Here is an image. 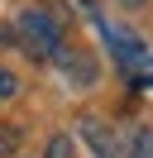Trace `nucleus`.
Masks as SVG:
<instances>
[{"label":"nucleus","instance_id":"nucleus-1","mask_svg":"<svg viewBox=\"0 0 153 158\" xmlns=\"http://www.w3.org/2000/svg\"><path fill=\"white\" fill-rule=\"evenodd\" d=\"M14 39L24 43L34 58H57V43H62V19L53 10H24L14 24Z\"/></svg>","mask_w":153,"mask_h":158},{"label":"nucleus","instance_id":"nucleus-2","mask_svg":"<svg viewBox=\"0 0 153 158\" xmlns=\"http://www.w3.org/2000/svg\"><path fill=\"white\" fill-rule=\"evenodd\" d=\"M81 139L91 144V153H96V158H124V148L115 144V134L101 125V120H81Z\"/></svg>","mask_w":153,"mask_h":158},{"label":"nucleus","instance_id":"nucleus-3","mask_svg":"<svg viewBox=\"0 0 153 158\" xmlns=\"http://www.w3.org/2000/svg\"><path fill=\"white\" fill-rule=\"evenodd\" d=\"M19 139H24V129H19V125H0V158H14Z\"/></svg>","mask_w":153,"mask_h":158},{"label":"nucleus","instance_id":"nucleus-4","mask_svg":"<svg viewBox=\"0 0 153 158\" xmlns=\"http://www.w3.org/2000/svg\"><path fill=\"white\" fill-rule=\"evenodd\" d=\"M43 158H72V139H67V134H53L48 148H43Z\"/></svg>","mask_w":153,"mask_h":158},{"label":"nucleus","instance_id":"nucleus-5","mask_svg":"<svg viewBox=\"0 0 153 158\" xmlns=\"http://www.w3.org/2000/svg\"><path fill=\"white\" fill-rule=\"evenodd\" d=\"M134 158H153V129H139L134 134Z\"/></svg>","mask_w":153,"mask_h":158},{"label":"nucleus","instance_id":"nucleus-6","mask_svg":"<svg viewBox=\"0 0 153 158\" xmlns=\"http://www.w3.org/2000/svg\"><path fill=\"white\" fill-rule=\"evenodd\" d=\"M14 91H19V81H14V72H5V67H0V101H10V96H14Z\"/></svg>","mask_w":153,"mask_h":158},{"label":"nucleus","instance_id":"nucleus-7","mask_svg":"<svg viewBox=\"0 0 153 158\" xmlns=\"http://www.w3.org/2000/svg\"><path fill=\"white\" fill-rule=\"evenodd\" d=\"M134 86H153V72H134Z\"/></svg>","mask_w":153,"mask_h":158},{"label":"nucleus","instance_id":"nucleus-8","mask_svg":"<svg viewBox=\"0 0 153 158\" xmlns=\"http://www.w3.org/2000/svg\"><path fill=\"white\" fill-rule=\"evenodd\" d=\"M120 5H124V10H139V5H143V0H120Z\"/></svg>","mask_w":153,"mask_h":158}]
</instances>
